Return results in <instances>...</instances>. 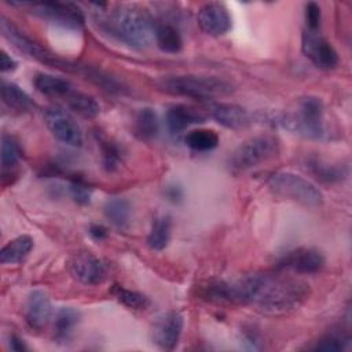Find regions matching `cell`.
Segmentation results:
<instances>
[{
	"label": "cell",
	"instance_id": "cell-1",
	"mask_svg": "<svg viewBox=\"0 0 352 352\" xmlns=\"http://www.w3.org/2000/svg\"><path fill=\"white\" fill-rule=\"evenodd\" d=\"M302 279L272 272H253L226 282L214 280L202 287V296L213 302L253 304L267 315H283L297 309L309 297Z\"/></svg>",
	"mask_w": 352,
	"mask_h": 352
},
{
	"label": "cell",
	"instance_id": "cell-2",
	"mask_svg": "<svg viewBox=\"0 0 352 352\" xmlns=\"http://www.w3.org/2000/svg\"><path fill=\"white\" fill-rule=\"evenodd\" d=\"M99 22L109 34L128 47L143 50L154 41L155 25L139 7L121 6Z\"/></svg>",
	"mask_w": 352,
	"mask_h": 352
},
{
	"label": "cell",
	"instance_id": "cell-3",
	"mask_svg": "<svg viewBox=\"0 0 352 352\" xmlns=\"http://www.w3.org/2000/svg\"><path fill=\"white\" fill-rule=\"evenodd\" d=\"M276 122L292 133L312 140H329L333 133L326 121L322 99L312 95L297 99L292 107L278 116Z\"/></svg>",
	"mask_w": 352,
	"mask_h": 352
},
{
	"label": "cell",
	"instance_id": "cell-4",
	"mask_svg": "<svg viewBox=\"0 0 352 352\" xmlns=\"http://www.w3.org/2000/svg\"><path fill=\"white\" fill-rule=\"evenodd\" d=\"M162 91L202 100H213L227 96L234 92L231 81L217 76H198V74H176L166 76L158 81Z\"/></svg>",
	"mask_w": 352,
	"mask_h": 352
},
{
	"label": "cell",
	"instance_id": "cell-5",
	"mask_svg": "<svg viewBox=\"0 0 352 352\" xmlns=\"http://www.w3.org/2000/svg\"><path fill=\"white\" fill-rule=\"evenodd\" d=\"M279 139L274 133H260L241 143L227 160L228 170L234 175L243 173L275 158L279 153Z\"/></svg>",
	"mask_w": 352,
	"mask_h": 352
},
{
	"label": "cell",
	"instance_id": "cell-6",
	"mask_svg": "<svg viewBox=\"0 0 352 352\" xmlns=\"http://www.w3.org/2000/svg\"><path fill=\"white\" fill-rule=\"evenodd\" d=\"M0 30H1V34L4 36V38H7L19 52L25 54L26 56H29L37 62H41L47 66L63 70V72L81 74L84 65L59 58L58 55H55L54 52H51L50 50H47L41 44H38L37 41H34L33 38L26 36L23 32H21L6 16L0 18Z\"/></svg>",
	"mask_w": 352,
	"mask_h": 352
},
{
	"label": "cell",
	"instance_id": "cell-7",
	"mask_svg": "<svg viewBox=\"0 0 352 352\" xmlns=\"http://www.w3.org/2000/svg\"><path fill=\"white\" fill-rule=\"evenodd\" d=\"M267 186L274 195L307 208H318L323 204L322 191L311 180L293 172L272 173L267 179Z\"/></svg>",
	"mask_w": 352,
	"mask_h": 352
},
{
	"label": "cell",
	"instance_id": "cell-8",
	"mask_svg": "<svg viewBox=\"0 0 352 352\" xmlns=\"http://www.w3.org/2000/svg\"><path fill=\"white\" fill-rule=\"evenodd\" d=\"M12 6L28 8L32 14L60 23L67 28H80L84 23V15L78 6L73 3L43 1V3H11Z\"/></svg>",
	"mask_w": 352,
	"mask_h": 352
},
{
	"label": "cell",
	"instance_id": "cell-9",
	"mask_svg": "<svg viewBox=\"0 0 352 352\" xmlns=\"http://www.w3.org/2000/svg\"><path fill=\"white\" fill-rule=\"evenodd\" d=\"M44 121L51 133L63 144L80 147L82 144V132L77 121L59 106H51L44 110Z\"/></svg>",
	"mask_w": 352,
	"mask_h": 352
},
{
	"label": "cell",
	"instance_id": "cell-10",
	"mask_svg": "<svg viewBox=\"0 0 352 352\" xmlns=\"http://www.w3.org/2000/svg\"><path fill=\"white\" fill-rule=\"evenodd\" d=\"M302 54L319 69L330 70L337 67L340 58L331 43L318 30L305 29L301 37Z\"/></svg>",
	"mask_w": 352,
	"mask_h": 352
},
{
	"label": "cell",
	"instance_id": "cell-11",
	"mask_svg": "<svg viewBox=\"0 0 352 352\" xmlns=\"http://www.w3.org/2000/svg\"><path fill=\"white\" fill-rule=\"evenodd\" d=\"M184 326V318L177 311L160 315L151 326V341L161 349L172 351L177 346Z\"/></svg>",
	"mask_w": 352,
	"mask_h": 352
},
{
	"label": "cell",
	"instance_id": "cell-12",
	"mask_svg": "<svg viewBox=\"0 0 352 352\" xmlns=\"http://www.w3.org/2000/svg\"><path fill=\"white\" fill-rule=\"evenodd\" d=\"M324 265L322 252L314 248H297L283 254L276 263L278 271L294 274H316Z\"/></svg>",
	"mask_w": 352,
	"mask_h": 352
},
{
	"label": "cell",
	"instance_id": "cell-13",
	"mask_svg": "<svg viewBox=\"0 0 352 352\" xmlns=\"http://www.w3.org/2000/svg\"><path fill=\"white\" fill-rule=\"evenodd\" d=\"M72 275L82 285L95 286L102 283L107 276L104 263L89 252L77 253L70 261Z\"/></svg>",
	"mask_w": 352,
	"mask_h": 352
},
{
	"label": "cell",
	"instance_id": "cell-14",
	"mask_svg": "<svg viewBox=\"0 0 352 352\" xmlns=\"http://www.w3.org/2000/svg\"><path fill=\"white\" fill-rule=\"evenodd\" d=\"M201 30L209 36H224L232 25L231 15L227 7L221 3H206L204 4L197 15Z\"/></svg>",
	"mask_w": 352,
	"mask_h": 352
},
{
	"label": "cell",
	"instance_id": "cell-15",
	"mask_svg": "<svg viewBox=\"0 0 352 352\" xmlns=\"http://www.w3.org/2000/svg\"><path fill=\"white\" fill-rule=\"evenodd\" d=\"M208 116L228 129H242L252 122V116L248 109L235 103H210L208 106Z\"/></svg>",
	"mask_w": 352,
	"mask_h": 352
},
{
	"label": "cell",
	"instance_id": "cell-16",
	"mask_svg": "<svg viewBox=\"0 0 352 352\" xmlns=\"http://www.w3.org/2000/svg\"><path fill=\"white\" fill-rule=\"evenodd\" d=\"M52 318V307L48 294L44 290H33L26 301L25 307V320L34 329H44Z\"/></svg>",
	"mask_w": 352,
	"mask_h": 352
},
{
	"label": "cell",
	"instance_id": "cell-17",
	"mask_svg": "<svg viewBox=\"0 0 352 352\" xmlns=\"http://www.w3.org/2000/svg\"><path fill=\"white\" fill-rule=\"evenodd\" d=\"M208 118L204 110L188 104H173L166 110L165 122L170 133H180L188 126L202 124Z\"/></svg>",
	"mask_w": 352,
	"mask_h": 352
},
{
	"label": "cell",
	"instance_id": "cell-18",
	"mask_svg": "<svg viewBox=\"0 0 352 352\" xmlns=\"http://www.w3.org/2000/svg\"><path fill=\"white\" fill-rule=\"evenodd\" d=\"M33 84H34V88L40 94L50 96V98H60L63 100L74 89V87L72 85V82L69 80H66L63 77L47 74V73L36 74Z\"/></svg>",
	"mask_w": 352,
	"mask_h": 352
},
{
	"label": "cell",
	"instance_id": "cell-19",
	"mask_svg": "<svg viewBox=\"0 0 352 352\" xmlns=\"http://www.w3.org/2000/svg\"><path fill=\"white\" fill-rule=\"evenodd\" d=\"M80 322V312L73 307H62L54 316V338L58 342H67Z\"/></svg>",
	"mask_w": 352,
	"mask_h": 352
},
{
	"label": "cell",
	"instance_id": "cell-20",
	"mask_svg": "<svg viewBox=\"0 0 352 352\" xmlns=\"http://www.w3.org/2000/svg\"><path fill=\"white\" fill-rule=\"evenodd\" d=\"M1 100L3 103L21 113L32 111L36 107L34 100L29 96L28 92H25L19 85L11 81H1Z\"/></svg>",
	"mask_w": 352,
	"mask_h": 352
},
{
	"label": "cell",
	"instance_id": "cell-21",
	"mask_svg": "<svg viewBox=\"0 0 352 352\" xmlns=\"http://www.w3.org/2000/svg\"><path fill=\"white\" fill-rule=\"evenodd\" d=\"M160 132V121L157 113L150 107H143L135 114L133 133L138 139L150 142L157 138Z\"/></svg>",
	"mask_w": 352,
	"mask_h": 352
},
{
	"label": "cell",
	"instance_id": "cell-22",
	"mask_svg": "<svg viewBox=\"0 0 352 352\" xmlns=\"http://www.w3.org/2000/svg\"><path fill=\"white\" fill-rule=\"evenodd\" d=\"M131 204L122 197H110L103 205L104 217L117 228H126L131 221Z\"/></svg>",
	"mask_w": 352,
	"mask_h": 352
},
{
	"label": "cell",
	"instance_id": "cell-23",
	"mask_svg": "<svg viewBox=\"0 0 352 352\" xmlns=\"http://www.w3.org/2000/svg\"><path fill=\"white\" fill-rule=\"evenodd\" d=\"M33 238L29 235H19L11 239L0 250V261L3 264H18L23 261L33 249Z\"/></svg>",
	"mask_w": 352,
	"mask_h": 352
},
{
	"label": "cell",
	"instance_id": "cell-24",
	"mask_svg": "<svg viewBox=\"0 0 352 352\" xmlns=\"http://www.w3.org/2000/svg\"><path fill=\"white\" fill-rule=\"evenodd\" d=\"M305 166L308 172H311L318 180L324 183L340 182L345 176V170L342 165H334L318 157L307 158Z\"/></svg>",
	"mask_w": 352,
	"mask_h": 352
},
{
	"label": "cell",
	"instance_id": "cell-25",
	"mask_svg": "<svg viewBox=\"0 0 352 352\" xmlns=\"http://www.w3.org/2000/svg\"><path fill=\"white\" fill-rule=\"evenodd\" d=\"M154 41L157 47L168 54H176L183 47V38L180 32L170 23H158L155 25Z\"/></svg>",
	"mask_w": 352,
	"mask_h": 352
},
{
	"label": "cell",
	"instance_id": "cell-26",
	"mask_svg": "<svg viewBox=\"0 0 352 352\" xmlns=\"http://www.w3.org/2000/svg\"><path fill=\"white\" fill-rule=\"evenodd\" d=\"M65 102L74 113H77L78 116H81L84 118H94L100 111V104L98 103V100L94 96H91L85 92H81L76 88L69 94V96L65 99Z\"/></svg>",
	"mask_w": 352,
	"mask_h": 352
},
{
	"label": "cell",
	"instance_id": "cell-27",
	"mask_svg": "<svg viewBox=\"0 0 352 352\" xmlns=\"http://www.w3.org/2000/svg\"><path fill=\"white\" fill-rule=\"evenodd\" d=\"M172 234V220L169 216H158L151 226V230L147 235V245L153 250H162L168 246Z\"/></svg>",
	"mask_w": 352,
	"mask_h": 352
},
{
	"label": "cell",
	"instance_id": "cell-28",
	"mask_svg": "<svg viewBox=\"0 0 352 352\" xmlns=\"http://www.w3.org/2000/svg\"><path fill=\"white\" fill-rule=\"evenodd\" d=\"M184 143L194 151H210L219 146V135L213 129L198 128L184 136Z\"/></svg>",
	"mask_w": 352,
	"mask_h": 352
},
{
	"label": "cell",
	"instance_id": "cell-29",
	"mask_svg": "<svg viewBox=\"0 0 352 352\" xmlns=\"http://www.w3.org/2000/svg\"><path fill=\"white\" fill-rule=\"evenodd\" d=\"M99 146H100V151H102V164L103 168L107 172H114L120 168V165L122 164L124 160V150L122 147L109 139V138H100L99 139Z\"/></svg>",
	"mask_w": 352,
	"mask_h": 352
},
{
	"label": "cell",
	"instance_id": "cell-30",
	"mask_svg": "<svg viewBox=\"0 0 352 352\" xmlns=\"http://www.w3.org/2000/svg\"><path fill=\"white\" fill-rule=\"evenodd\" d=\"M22 157V150L18 140L7 133L1 136V169L3 172L15 168Z\"/></svg>",
	"mask_w": 352,
	"mask_h": 352
},
{
	"label": "cell",
	"instance_id": "cell-31",
	"mask_svg": "<svg viewBox=\"0 0 352 352\" xmlns=\"http://www.w3.org/2000/svg\"><path fill=\"white\" fill-rule=\"evenodd\" d=\"M114 296L122 305L131 309H146L151 304L150 298L146 294L135 290L124 289L121 286L114 287Z\"/></svg>",
	"mask_w": 352,
	"mask_h": 352
},
{
	"label": "cell",
	"instance_id": "cell-32",
	"mask_svg": "<svg viewBox=\"0 0 352 352\" xmlns=\"http://www.w3.org/2000/svg\"><path fill=\"white\" fill-rule=\"evenodd\" d=\"M349 336H345L342 333H337L333 331L327 336H324L323 338H320L316 345L312 346V349L315 351H344L348 345H349Z\"/></svg>",
	"mask_w": 352,
	"mask_h": 352
},
{
	"label": "cell",
	"instance_id": "cell-33",
	"mask_svg": "<svg viewBox=\"0 0 352 352\" xmlns=\"http://www.w3.org/2000/svg\"><path fill=\"white\" fill-rule=\"evenodd\" d=\"M69 190H70V195L72 198L80 204V205H85L89 204L91 197H92V187L81 177H73L70 180L69 184Z\"/></svg>",
	"mask_w": 352,
	"mask_h": 352
},
{
	"label": "cell",
	"instance_id": "cell-34",
	"mask_svg": "<svg viewBox=\"0 0 352 352\" xmlns=\"http://www.w3.org/2000/svg\"><path fill=\"white\" fill-rule=\"evenodd\" d=\"M322 19V11L320 6L315 1H309L305 4V22H307V29L311 30H318Z\"/></svg>",
	"mask_w": 352,
	"mask_h": 352
},
{
	"label": "cell",
	"instance_id": "cell-35",
	"mask_svg": "<svg viewBox=\"0 0 352 352\" xmlns=\"http://www.w3.org/2000/svg\"><path fill=\"white\" fill-rule=\"evenodd\" d=\"M0 69L3 73L12 72L16 69V62L4 50L0 51Z\"/></svg>",
	"mask_w": 352,
	"mask_h": 352
},
{
	"label": "cell",
	"instance_id": "cell-36",
	"mask_svg": "<svg viewBox=\"0 0 352 352\" xmlns=\"http://www.w3.org/2000/svg\"><path fill=\"white\" fill-rule=\"evenodd\" d=\"M88 232H89V235H91L95 241H103V239H106L107 235H109V230H107L104 226L98 224V223L91 224L89 228H88Z\"/></svg>",
	"mask_w": 352,
	"mask_h": 352
},
{
	"label": "cell",
	"instance_id": "cell-37",
	"mask_svg": "<svg viewBox=\"0 0 352 352\" xmlns=\"http://www.w3.org/2000/svg\"><path fill=\"white\" fill-rule=\"evenodd\" d=\"M165 197L172 202H179L183 198V190L179 186H168L165 188Z\"/></svg>",
	"mask_w": 352,
	"mask_h": 352
},
{
	"label": "cell",
	"instance_id": "cell-38",
	"mask_svg": "<svg viewBox=\"0 0 352 352\" xmlns=\"http://www.w3.org/2000/svg\"><path fill=\"white\" fill-rule=\"evenodd\" d=\"M10 348L12 351H26V345H25L23 340H21L16 336H11L10 337Z\"/></svg>",
	"mask_w": 352,
	"mask_h": 352
}]
</instances>
